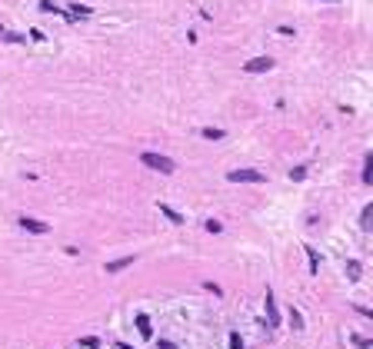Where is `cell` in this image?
Wrapping results in <instances>:
<instances>
[{"instance_id": "1", "label": "cell", "mask_w": 373, "mask_h": 349, "mask_svg": "<svg viewBox=\"0 0 373 349\" xmlns=\"http://www.w3.org/2000/svg\"><path fill=\"white\" fill-rule=\"evenodd\" d=\"M140 163H147L150 170H160V173H174L177 170V163L163 153H140Z\"/></svg>"}, {"instance_id": "2", "label": "cell", "mask_w": 373, "mask_h": 349, "mask_svg": "<svg viewBox=\"0 0 373 349\" xmlns=\"http://www.w3.org/2000/svg\"><path fill=\"white\" fill-rule=\"evenodd\" d=\"M227 180H230V183H263L267 176H263L260 170H230Z\"/></svg>"}, {"instance_id": "3", "label": "cell", "mask_w": 373, "mask_h": 349, "mask_svg": "<svg viewBox=\"0 0 373 349\" xmlns=\"http://www.w3.org/2000/svg\"><path fill=\"white\" fill-rule=\"evenodd\" d=\"M273 67V57H254V60H246L243 70L246 73H263V70H270Z\"/></svg>"}, {"instance_id": "4", "label": "cell", "mask_w": 373, "mask_h": 349, "mask_svg": "<svg viewBox=\"0 0 373 349\" xmlns=\"http://www.w3.org/2000/svg\"><path fill=\"white\" fill-rule=\"evenodd\" d=\"M20 226H24L27 233H47V223H40V220H30V216H20Z\"/></svg>"}, {"instance_id": "5", "label": "cell", "mask_w": 373, "mask_h": 349, "mask_svg": "<svg viewBox=\"0 0 373 349\" xmlns=\"http://www.w3.org/2000/svg\"><path fill=\"white\" fill-rule=\"evenodd\" d=\"M130 263H134V256H120V260L107 263V273H120V270H127Z\"/></svg>"}, {"instance_id": "6", "label": "cell", "mask_w": 373, "mask_h": 349, "mask_svg": "<svg viewBox=\"0 0 373 349\" xmlns=\"http://www.w3.org/2000/svg\"><path fill=\"white\" fill-rule=\"evenodd\" d=\"M267 316H270V326L280 323V313H277V306H273V293H270V289H267Z\"/></svg>"}, {"instance_id": "7", "label": "cell", "mask_w": 373, "mask_h": 349, "mask_svg": "<svg viewBox=\"0 0 373 349\" xmlns=\"http://www.w3.org/2000/svg\"><path fill=\"white\" fill-rule=\"evenodd\" d=\"M160 213L167 216V220H170V223H183V220H187V216H180V213H177V210H174V207H167V203H160Z\"/></svg>"}, {"instance_id": "8", "label": "cell", "mask_w": 373, "mask_h": 349, "mask_svg": "<svg viewBox=\"0 0 373 349\" xmlns=\"http://www.w3.org/2000/svg\"><path fill=\"white\" fill-rule=\"evenodd\" d=\"M307 260H310V273H320V256L313 246H307Z\"/></svg>"}, {"instance_id": "9", "label": "cell", "mask_w": 373, "mask_h": 349, "mask_svg": "<svg viewBox=\"0 0 373 349\" xmlns=\"http://www.w3.org/2000/svg\"><path fill=\"white\" fill-rule=\"evenodd\" d=\"M200 136H206V140H223L227 133H223V130H214V127H203V130H200Z\"/></svg>"}, {"instance_id": "10", "label": "cell", "mask_w": 373, "mask_h": 349, "mask_svg": "<svg viewBox=\"0 0 373 349\" xmlns=\"http://www.w3.org/2000/svg\"><path fill=\"white\" fill-rule=\"evenodd\" d=\"M137 329H140V336H150L153 329H150V319L147 316H137Z\"/></svg>"}, {"instance_id": "11", "label": "cell", "mask_w": 373, "mask_h": 349, "mask_svg": "<svg viewBox=\"0 0 373 349\" xmlns=\"http://www.w3.org/2000/svg\"><path fill=\"white\" fill-rule=\"evenodd\" d=\"M363 183H373V157H366V167H363Z\"/></svg>"}, {"instance_id": "12", "label": "cell", "mask_w": 373, "mask_h": 349, "mask_svg": "<svg viewBox=\"0 0 373 349\" xmlns=\"http://www.w3.org/2000/svg\"><path fill=\"white\" fill-rule=\"evenodd\" d=\"M347 273H350V279H360V263L350 260V263H347Z\"/></svg>"}, {"instance_id": "13", "label": "cell", "mask_w": 373, "mask_h": 349, "mask_svg": "<svg viewBox=\"0 0 373 349\" xmlns=\"http://www.w3.org/2000/svg\"><path fill=\"white\" fill-rule=\"evenodd\" d=\"M40 10H47V14H64V10L57 7L54 0H44V4H40Z\"/></svg>"}, {"instance_id": "14", "label": "cell", "mask_w": 373, "mask_h": 349, "mask_svg": "<svg viewBox=\"0 0 373 349\" xmlns=\"http://www.w3.org/2000/svg\"><path fill=\"white\" fill-rule=\"evenodd\" d=\"M373 223V207H363V230H370Z\"/></svg>"}, {"instance_id": "15", "label": "cell", "mask_w": 373, "mask_h": 349, "mask_svg": "<svg viewBox=\"0 0 373 349\" xmlns=\"http://www.w3.org/2000/svg\"><path fill=\"white\" fill-rule=\"evenodd\" d=\"M80 346H84V349H97V346H100V342H97L94 336H87V339H80Z\"/></svg>"}, {"instance_id": "16", "label": "cell", "mask_w": 373, "mask_h": 349, "mask_svg": "<svg viewBox=\"0 0 373 349\" xmlns=\"http://www.w3.org/2000/svg\"><path fill=\"white\" fill-rule=\"evenodd\" d=\"M290 319H294V329H303V316H300V313H297V310L290 313Z\"/></svg>"}, {"instance_id": "17", "label": "cell", "mask_w": 373, "mask_h": 349, "mask_svg": "<svg viewBox=\"0 0 373 349\" xmlns=\"http://www.w3.org/2000/svg\"><path fill=\"white\" fill-rule=\"evenodd\" d=\"M353 342H357L360 349H370V339H363V336H353Z\"/></svg>"}, {"instance_id": "18", "label": "cell", "mask_w": 373, "mask_h": 349, "mask_svg": "<svg viewBox=\"0 0 373 349\" xmlns=\"http://www.w3.org/2000/svg\"><path fill=\"white\" fill-rule=\"evenodd\" d=\"M230 346H233V349H243V342H240V336H237V333L230 336Z\"/></svg>"}, {"instance_id": "19", "label": "cell", "mask_w": 373, "mask_h": 349, "mask_svg": "<svg viewBox=\"0 0 373 349\" xmlns=\"http://www.w3.org/2000/svg\"><path fill=\"white\" fill-rule=\"evenodd\" d=\"M160 349H177L174 342H167V339H160Z\"/></svg>"}]
</instances>
